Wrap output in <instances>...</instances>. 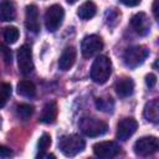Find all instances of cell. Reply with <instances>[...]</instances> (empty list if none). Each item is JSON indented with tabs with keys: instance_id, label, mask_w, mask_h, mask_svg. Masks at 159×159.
Returning <instances> with one entry per match:
<instances>
[{
	"instance_id": "cell-17",
	"label": "cell",
	"mask_w": 159,
	"mask_h": 159,
	"mask_svg": "<svg viewBox=\"0 0 159 159\" xmlns=\"http://www.w3.org/2000/svg\"><path fill=\"white\" fill-rule=\"evenodd\" d=\"M0 14L2 21H12L16 17V9L11 0H2L0 5Z\"/></svg>"
},
{
	"instance_id": "cell-22",
	"label": "cell",
	"mask_w": 159,
	"mask_h": 159,
	"mask_svg": "<svg viewBox=\"0 0 159 159\" xmlns=\"http://www.w3.org/2000/svg\"><path fill=\"white\" fill-rule=\"evenodd\" d=\"M4 40L6 43H15L20 36L19 30L15 26H7L4 29Z\"/></svg>"
},
{
	"instance_id": "cell-21",
	"label": "cell",
	"mask_w": 159,
	"mask_h": 159,
	"mask_svg": "<svg viewBox=\"0 0 159 159\" xmlns=\"http://www.w3.org/2000/svg\"><path fill=\"white\" fill-rule=\"evenodd\" d=\"M96 104H97V108L103 111V112H112L113 108H114V102L111 97H99L96 99Z\"/></svg>"
},
{
	"instance_id": "cell-15",
	"label": "cell",
	"mask_w": 159,
	"mask_h": 159,
	"mask_svg": "<svg viewBox=\"0 0 159 159\" xmlns=\"http://www.w3.org/2000/svg\"><path fill=\"white\" fill-rule=\"evenodd\" d=\"M144 117L147 118V120L154 124H159V98H154L145 104Z\"/></svg>"
},
{
	"instance_id": "cell-1",
	"label": "cell",
	"mask_w": 159,
	"mask_h": 159,
	"mask_svg": "<svg viewBox=\"0 0 159 159\" xmlns=\"http://www.w3.org/2000/svg\"><path fill=\"white\" fill-rule=\"evenodd\" d=\"M112 73V62L107 56H98L91 67V78L97 84H103L108 81Z\"/></svg>"
},
{
	"instance_id": "cell-20",
	"label": "cell",
	"mask_w": 159,
	"mask_h": 159,
	"mask_svg": "<svg viewBox=\"0 0 159 159\" xmlns=\"http://www.w3.org/2000/svg\"><path fill=\"white\" fill-rule=\"evenodd\" d=\"M51 145V137L48 134H42L39 139V144H37V148H39V153H37V158H43V155L46 154V150L50 148Z\"/></svg>"
},
{
	"instance_id": "cell-30",
	"label": "cell",
	"mask_w": 159,
	"mask_h": 159,
	"mask_svg": "<svg viewBox=\"0 0 159 159\" xmlns=\"http://www.w3.org/2000/svg\"><path fill=\"white\" fill-rule=\"evenodd\" d=\"M120 1L127 6H137L138 4H140L142 0H120Z\"/></svg>"
},
{
	"instance_id": "cell-19",
	"label": "cell",
	"mask_w": 159,
	"mask_h": 159,
	"mask_svg": "<svg viewBox=\"0 0 159 159\" xmlns=\"http://www.w3.org/2000/svg\"><path fill=\"white\" fill-rule=\"evenodd\" d=\"M17 93L22 97H34L36 94V87L35 84L31 82V81H27V80H24V81H20L17 83Z\"/></svg>"
},
{
	"instance_id": "cell-13",
	"label": "cell",
	"mask_w": 159,
	"mask_h": 159,
	"mask_svg": "<svg viewBox=\"0 0 159 159\" xmlns=\"http://www.w3.org/2000/svg\"><path fill=\"white\" fill-rule=\"evenodd\" d=\"M76 55L77 53H76V48L75 47H72V46L66 47L65 51L62 52L60 60H58V67H60V70H62V71L70 70L73 66L75 61H76Z\"/></svg>"
},
{
	"instance_id": "cell-14",
	"label": "cell",
	"mask_w": 159,
	"mask_h": 159,
	"mask_svg": "<svg viewBox=\"0 0 159 159\" xmlns=\"http://www.w3.org/2000/svg\"><path fill=\"white\" fill-rule=\"evenodd\" d=\"M114 88H116L117 94L120 98H127V97L132 96V93L134 91V82L129 77H123L119 81H117Z\"/></svg>"
},
{
	"instance_id": "cell-24",
	"label": "cell",
	"mask_w": 159,
	"mask_h": 159,
	"mask_svg": "<svg viewBox=\"0 0 159 159\" xmlns=\"http://www.w3.org/2000/svg\"><path fill=\"white\" fill-rule=\"evenodd\" d=\"M11 96V86L9 83L1 84V94H0V107H4L7 102V99Z\"/></svg>"
},
{
	"instance_id": "cell-28",
	"label": "cell",
	"mask_w": 159,
	"mask_h": 159,
	"mask_svg": "<svg viewBox=\"0 0 159 159\" xmlns=\"http://www.w3.org/2000/svg\"><path fill=\"white\" fill-rule=\"evenodd\" d=\"M152 10H153V15H154V17H155L157 21L159 22V0H154L153 6H152Z\"/></svg>"
},
{
	"instance_id": "cell-3",
	"label": "cell",
	"mask_w": 159,
	"mask_h": 159,
	"mask_svg": "<svg viewBox=\"0 0 159 159\" xmlns=\"http://www.w3.org/2000/svg\"><path fill=\"white\" fill-rule=\"evenodd\" d=\"M78 127L81 132L87 137H101L108 130L107 123L93 117H82L80 119Z\"/></svg>"
},
{
	"instance_id": "cell-16",
	"label": "cell",
	"mask_w": 159,
	"mask_h": 159,
	"mask_svg": "<svg viewBox=\"0 0 159 159\" xmlns=\"http://www.w3.org/2000/svg\"><path fill=\"white\" fill-rule=\"evenodd\" d=\"M57 104L56 102H48L45 104V107L42 108V112H41V116H40V120L42 123H46V124H51L56 120L57 118Z\"/></svg>"
},
{
	"instance_id": "cell-2",
	"label": "cell",
	"mask_w": 159,
	"mask_h": 159,
	"mask_svg": "<svg viewBox=\"0 0 159 159\" xmlns=\"http://www.w3.org/2000/svg\"><path fill=\"white\" fill-rule=\"evenodd\" d=\"M86 147L84 140L77 134L63 135L58 140V148L66 157H75Z\"/></svg>"
},
{
	"instance_id": "cell-12",
	"label": "cell",
	"mask_w": 159,
	"mask_h": 159,
	"mask_svg": "<svg viewBox=\"0 0 159 159\" xmlns=\"http://www.w3.org/2000/svg\"><path fill=\"white\" fill-rule=\"evenodd\" d=\"M26 27L29 31L37 34L40 30V17H39V10L36 5H29L26 6Z\"/></svg>"
},
{
	"instance_id": "cell-8",
	"label": "cell",
	"mask_w": 159,
	"mask_h": 159,
	"mask_svg": "<svg viewBox=\"0 0 159 159\" xmlns=\"http://www.w3.org/2000/svg\"><path fill=\"white\" fill-rule=\"evenodd\" d=\"M17 63L19 70L24 76L31 75L34 71V61H32V51L27 45H24L19 48L17 52Z\"/></svg>"
},
{
	"instance_id": "cell-9",
	"label": "cell",
	"mask_w": 159,
	"mask_h": 159,
	"mask_svg": "<svg viewBox=\"0 0 159 159\" xmlns=\"http://www.w3.org/2000/svg\"><path fill=\"white\" fill-rule=\"evenodd\" d=\"M93 153L98 158L109 159L117 157L120 153V147L116 142H99L93 145Z\"/></svg>"
},
{
	"instance_id": "cell-7",
	"label": "cell",
	"mask_w": 159,
	"mask_h": 159,
	"mask_svg": "<svg viewBox=\"0 0 159 159\" xmlns=\"http://www.w3.org/2000/svg\"><path fill=\"white\" fill-rule=\"evenodd\" d=\"M103 48V41L99 36L97 35H89L86 36L81 43V52L83 55V57L89 58L93 57L94 55H97L101 50Z\"/></svg>"
},
{
	"instance_id": "cell-26",
	"label": "cell",
	"mask_w": 159,
	"mask_h": 159,
	"mask_svg": "<svg viewBox=\"0 0 159 159\" xmlns=\"http://www.w3.org/2000/svg\"><path fill=\"white\" fill-rule=\"evenodd\" d=\"M1 53H2V60H4V62H5L6 65H10V63H11V61H12L11 51H10L6 46H4V45H2V47H1Z\"/></svg>"
},
{
	"instance_id": "cell-18",
	"label": "cell",
	"mask_w": 159,
	"mask_h": 159,
	"mask_svg": "<svg viewBox=\"0 0 159 159\" xmlns=\"http://www.w3.org/2000/svg\"><path fill=\"white\" fill-rule=\"evenodd\" d=\"M96 12H97V6H96V4L92 2V1H86V2H83V4L78 7V10H77V15H78V17L82 19V20H89V19H92V17L96 15Z\"/></svg>"
},
{
	"instance_id": "cell-29",
	"label": "cell",
	"mask_w": 159,
	"mask_h": 159,
	"mask_svg": "<svg viewBox=\"0 0 159 159\" xmlns=\"http://www.w3.org/2000/svg\"><path fill=\"white\" fill-rule=\"evenodd\" d=\"M10 155H11V150H10L7 147L2 145L1 149H0V157H1L2 159H5V158H7V157H10Z\"/></svg>"
},
{
	"instance_id": "cell-5",
	"label": "cell",
	"mask_w": 159,
	"mask_h": 159,
	"mask_svg": "<svg viewBox=\"0 0 159 159\" xmlns=\"http://www.w3.org/2000/svg\"><path fill=\"white\" fill-rule=\"evenodd\" d=\"M159 150V138L157 137H142L134 143V153L139 157H148Z\"/></svg>"
},
{
	"instance_id": "cell-11",
	"label": "cell",
	"mask_w": 159,
	"mask_h": 159,
	"mask_svg": "<svg viewBox=\"0 0 159 159\" xmlns=\"http://www.w3.org/2000/svg\"><path fill=\"white\" fill-rule=\"evenodd\" d=\"M130 25L139 36H147L150 31V21L144 12L135 14L130 20Z\"/></svg>"
},
{
	"instance_id": "cell-6",
	"label": "cell",
	"mask_w": 159,
	"mask_h": 159,
	"mask_svg": "<svg viewBox=\"0 0 159 159\" xmlns=\"http://www.w3.org/2000/svg\"><path fill=\"white\" fill-rule=\"evenodd\" d=\"M65 17V11L60 5H51L45 15V24H46V29L50 32H55L62 24Z\"/></svg>"
},
{
	"instance_id": "cell-27",
	"label": "cell",
	"mask_w": 159,
	"mask_h": 159,
	"mask_svg": "<svg viewBox=\"0 0 159 159\" xmlns=\"http://www.w3.org/2000/svg\"><path fill=\"white\" fill-rule=\"evenodd\" d=\"M145 83H147L148 87H154L155 83H157V77H155V75H153V73L147 75V76H145Z\"/></svg>"
},
{
	"instance_id": "cell-31",
	"label": "cell",
	"mask_w": 159,
	"mask_h": 159,
	"mask_svg": "<svg viewBox=\"0 0 159 159\" xmlns=\"http://www.w3.org/2000/svg\"><path fill=\"white\" fill-rule=\"evenodd\" d=\"M76 1H77V0H67L68 4H73V2H76Z\"/></svg>"
},
{
	"instance_id": "cell-4",
	"label": "cell",
	"mask_w": 159,
	"mask_h": 159,
	"mask_svg": "<svg viewBox=\"0 0 159 159\" xmlns=\"http://www.w3.org/2000/svg\"><path fill=\"white\" fill-rule=\"evenodd\" d=\"M148 56H149V50L145 46L137 45V46H132L125 50L123 55V61L128 67L135 68L140 66Z\"/></svg>"
},
{
	"instance_id": "cell-23",
	"label": "cell",
	"mask_w": 159,
	"mask_h": 159,
	"mask_svg": "<svg viewBox=\"0 0 159 159\" xmlns=\"http://www.w3.org/2000/svg\"><path fill=\"white\" fill-rule=\"evenodd\" d=\"M32 113H34V107L30 106V104L22 103V104H19V106L16 107V114H17V117L21 118L22 120H27V119L32 116Z\"/></svg>"
},
{
	"instance_id": "cell-10",
	"label": "cell",
	"mask_w": 159,
	"mask_h": 159,
	"mask_svg": "<svg viewBox=\"0 0 159 159\" xmlns=\"http://www.w3.org/2000/svg\"><path fill=\"white\" fill-rule=\"evenodd\" d=\"M138 129V123L133 118H124L118 123L117 127V138L120 140L129 139Z\"/></svg>"
},
{
	"instance_id": "cell-25",
	"label": "cell",
	"mask_w": 159,
	"mask_h": 159,
	"mask_svg": "<svg viewBox=\"0 0 159 159\" xmlns=\"http://www.w3.org/2000/svg\"><path fill=\"white\" fill-rule=\"evenodd\" d=\"M118 19H119V12L116 11L114 9H111L109 11L106 12V20H107V24L108 25L114 26L118 22Z\"/></svg>"
}]
</instances>
